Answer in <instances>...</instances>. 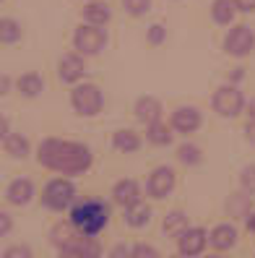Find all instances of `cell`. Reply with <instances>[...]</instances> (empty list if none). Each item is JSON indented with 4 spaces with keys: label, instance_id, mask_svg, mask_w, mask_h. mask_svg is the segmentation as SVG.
I'll use <instances>...</instances> for the list:
<instances>
[{
    "label": "cell",
    "instance_id": "1",
    "mask_svg": "<svg viewBox=\"0 0 255 258\" xmlns=\"http://www.w3.org/2000/svg\"><path fill=\"white\" fill-rule=\"evenodd\" d=\"M37 159H39V164L50 167V170H55V172L78 175V172H86L89 167H92V151H89L83 144L47 139L39 146Z\"/></svg>",
    "mask_w": 255,
    "mask_h": 258
},
{
    "label": "cell",
    "instance_id": "2",
    "mask_svg": "<svg viewBox=\"0 0 255 258\" xmlns=\"http://www.w3.org/2000/svg\"><path fill=\"white\" fill-rule=\"evenodd\" d=\"M110 222V206L102 201H83L73 209L70 224L86 237H94L99 230H104Z\"/></svg>",
    "mask_w": 255,
    "mask_h": 258
},
{
    "label": "cell",
    "instance_id": "3",
    "mask_svg": "<svg viewBox=\"0 0 255 258\" xmlns=\"http://www.w3.org/2000/svg\"><path fill=\"white\" fill-rule=\"evenodd\" d=\"M70 102L81 115H97L102 110V92L99 86L94 84H83V86H76L70 94Z\"/></svg>",
    "mask_w": 255,
    "mask_h": 258
},
{
    "label": "cell",
    "instance_id": "4",
    "mask_svg": "<svg viewBox=\"0 0 255 258\" xmlns=\"http://www.w3.org/2000/svg\"><path fill=\"white\" fill-rule=\"evenodd\" d=\"M73 42H76V50L83 52V55H97L104 42H107V34L102 32L99 26L89 24V26H78L76 29V37H73Z\"/></svg>",
    "mask_w": 255,
    "mask_h": 258
},
{
    "label": "cell",
    "instance_id": "5",
    "mask_svg": "<svg viewBox=\"0 0 255 258\" xmlns=\"http://www.w3.org/2000/svg\"><path fill=\"white\" fill-rule=\"evenodd\" d=\"M73 196H76V188H73L68 180H52V183L44 188L42 201H44V206H50L55 211H63L73 201Z\"/></svg>",
    "mask_w": 255,
    "mask_h": 258
},
{
    "label": "cell",
    "instance_id": "6",
    "mask_svg": "<svg viewBox=\"0 0 255 258\" xmlns=\"http://www.w3.org/2000/svg\"><path fill=\"white\" fill-rule=\"evenodd\" d=\"M252 47H255V34H252V29L245 26V24L234 26L232 32L227 34V39H224V50H227L229 55H234V57L247 55Z\"/></svg>",
    "mask_w": 255,
    "mask_h": 258
},
{
    "label": "cell",
    "instance_id": "7",
    "mask_svg": "<svg viewBox=\"0 0 255 258\" xmlns=\"http://www.w3.org/2000/svg\"><path fill=\"white\" fill-rule=\"evenodd\" d=\"M242 104H245V99H242V94H239V89H234V86H221L219 92L214 94V107H216V112L224 115V117L239 115Z\"/></svg>",
    "mask_w": 255,
    "mask_h": 258
},
{
    "label": "cell",
    "instance_id": "8",
    "mask_svg": "<svg viewBox=\"0 0 255 258\" xmlns=\"http://www.w3.org/2000/svg\"><path fill=\"white\" fill-rule=\"evenodd\" d=\"M172 188H175V172L169 167H156L151 180H148V193H151L154 199H164Z\"/></svg>",
    "mask_w": 255,
    "mask_h": 258
},
{
    "label": "cell",
    "instance_id": "9",
    "mask_svg": "<svg viewBox=\"0 0 255 258\" xmlns=\"http://www.w3.org/2000/svg\"><path fill=\"white\" fill-rule=\"evenodd\" d=\"M83 60L78 55H63L60 57V63H57V76H60V81H65V84H73V81H78L81 76H83Z\"/></svg>",
    "mask_w": 255,
    "mask_h": 258
},
{
    "label": "cell",
    "instance_id": "10",
    "mask_svg": "<svg viewBox=\"0 0 255 258\" xmlns=\"http://www.w3.org/2000/svg\"><path fill=\"white\" fill-rule=\"evenodd\" d=\"M206 232L198 230V227H193V230H185L183 235H180V253L183 255H198L206 245Z\"/></svg>",
    "mask_w": 255,
    "mask_h": 258
},
{
    "label": "cell",
    "instance_id": "11",
    "mask_svg": "<svg viewBox=\"0 0 255 258\" xmlns=\"http://www.w3.org/2000/svg\"><path fill=\"white\" fill-rule=\"evenodd\" d=\"M172 125L180 133H193L201 125V112L196 107H177L175 115H172Z\"/></svg>",
    "mask_w": 255,
    "mask_h": 258
},
{
    "label": "cell",
    "instance_id": "12",
    "mask_svg": "<svg viewBox=\"0 0 255 258\" xmlns=\"http://www.w3.org/2000/svg\"><path fill=\"white\" fill-rule=\"evenodd\" d=\"M112 196H115V201L120 206H125V209L141 204V193H138V183H136V180H120V183L115 185Z\"/></svg>",
    "mask_w": 255,
    "mask_h": 258
},
{
    "label": "cell",
    "instance_id": "13",
    "mask_svg": "<svg viewBox=\"0 0 255 258\" xmlns=\"http://www.w3.org/2000/svg\"><path fill=\"white\" fill-rule=\"evenodd\" d=\"M136 117L141 120V123H146V125L159 123V117H161V104H159L154 97H141V99L136 102Z\"/></svg>",
    "mask_w": 255,
    "mask_h": 258
},
{
    "label": "cell",
    "instance_id": "14",
    "mask_svg": "<svg viewBox=\"0 0 255 258\" xmlns=\"http://www.w3.org/2000/svg\"><path fill=\"white\" fill-rule=\"evenodd\" d=\"M32 196H34V185H32V180H26V177L13 180L11 188H8V201L16 204V206L29 204V201H32Z\"/></svg>",
    "mask_w": 255,
    "mask_h": 258
},
{
    "label": "cell",
    "instance_id": "15",
    "mask_svg": "<svg viewBox=\"0 0 255 258\" xmlns=\"http://www.w3.org/2000/svg\"><path fill=\"white\" fill-rule=\"evenodd\" d=\"M208 242L219 250H227L237 242V230L232 224H219V227H214V232L208 235Z\"/></svg>",
    "mask_w": 255,
    "mask_h": 258
},
{
    "label": "cell",
    "instance_id": "16",
    "mask_svg": "<svg viewBox=\"0 0 255 258\" xmlns=\"http://www.w3.org/2000/svg\"><path fill=\"white\" fill-rule=\"evenodd\" d=\"M83 19L89 24H94V26H102V24H107L112 19V11H110L107 3H92V6L83 8Z\"/></svg>",
    "mask_w": 255,
    "mask_h": 258
},
{
    "label": "cell",
    "instance_id": "17",
    "mask_svg": "<svg viewBox=\"0 0 255 258\" xmlns=\"http://www.w3.org/2000/svg\"><path fill=\"white\" fill-rule=\"evenodd\" d=\"M78 235H81V232H78L73 224H57L55 230H52V242H55V245H57L60 250H65V248H68L70 242L78 237Z\"/></svg>",
    "mask_w": 255,
    "mask_h": 258
},
{
    "label": "cell",
    "instance_id": "18",
    "mask_svg": "<svg viewBox=\"0 0 255 258\" xmlns=\"http://www.w3.org/2000/svg\"><path fill=\"white\" fill-rule=\"evenodd\" d=\"M42 89H44V81H42V76H37V73H26V76L19 79V92L24 97H37Z\"/></svg>",
    "mask_w": 255,
    "mask_h": 258
},
{
    "label": "cell",
    "instance_id": "19",
    "mask_svg": "<svg viewBox=\"0 0 255 258\" xmlns=\"http://www.w3.org/2000/svg\"><path fill=\"white\" fill-rule=\"evenodd\" d=\"M112 144H115L117 151H125V154H128V151H136V149L141 146V139H138L133 131H117L115 139H112Z\"/></svg>",
    "mask_w": 255,
    "mask_h": 258
},
{
    "label": "cell",
    "instance_id": "20",
    "mask_svg": "<svg viewBox=\"0 0 255 258\" xmlns=\"http://www.w3.org/2000/svg\"><path fill=\"white\" fill-rule=\"evenodd\" d=\"M234 0H214L211 13H214V21L216 24H229L234 19Z\"/></svg>",
    "mask_w": 255,
    "mask_h": 258
},
{
    "label": "cell",
    "instance_id": "21",
    "mask_svg": "<svg viewBox=\"0 0 255 258\" xmlns=\"http://www.w3.org/2000/svg\"><path fill=\"white\" fill-rule=\"evenodd\" d=\"M148 217H151V209H148L146 204H136V206L125 209V222L130 227H143L148 222Z\"/></svg>",
    "mask_w": 255,
    "mask_h": 258
},
{
    "label": "cell",
    "instance_id": "22",
    "mask_svg": "<svg viewBox=\"0 0 255 258\" xmlns=\"http://www.w3.org/2000/svg\"><path fill=\"white\" fill-rule=\"evenodd\" d=\"M185 227H188V217L183 211H172V214H167V219H164V232L167 235H183Z\"/></svg>",
    "mask_w": 255,
    "mask_h": 258
},
{
    "label": "cell",
    "instance_id": "23",
    "mask_svg": "<svg viewBox=\"0 0 255 258\" xmlns=\"http://www.w3.org/2000/svg\"><path fill=\"white\" fill-rule=\"evenodd\" d=\"M6 151L11 157H26L29 154V141L24 139V136H8L6 139Z\"/></svg>",
    "mask_w": 255,
    "mask_h": 258
},
{
    "label": "cell",
    "instance_id": "24",
    "mask_svg": "<svg viewBox=\"0 0 255 258\" xmlns=\"http://www.w3.org/2000/svg\"><path fill=\"white\" fill-rule=\"evenodd\" d=\"M148 141L156 144V146H167L172 141V133L167 125H161V123H154V125H148Z\"/></svg>",
    "mask_w": 255,
    "mask_h": 258
},
{
    "label": "cell",
    "instance_id": "25",
    "mask_svg": "<svg viewBox=\"0 0 255 258\" xmlns=\"http://www.w3.org/2000/svg\"><path fill=\"white\" fill-rule=\"evenodd\" d=\"M21 37V26L13 21V19H3V24H0V39H3L6 44L16 42Z\"/></svg>",
    "mask_w": 255,
    "mask_h": 258
},
{
    "label": "cell",
    "instance_id": "26",
    "mask_svg": "<svg viewBox=\"0 0 255 258\" xmlns=\"http://www.w3.org/2000/svg\"><path fill=\"white\" fill-rule=\"evenodd\" d=\"M177 159L183 164H198L201 162V149L193 146V144H183L177 149Z\"/></svg>",
    "mask_w": 255,
    "mask_h": 258
},
{
    "label": "cell",
    "instance_id": "27",
    "mask_svg": "<svg viewBox=\"0 0 255 258\" xmlns=\"http://www.w3.org/2000/svg\"><path fill=\"white\" fill-rule=\"evenodd\" d=\"M247 211H250L247 196H234V199L229 201V214H232V217H250Z\"/></svg>",
    "mask_w": 255,
    "mask_h": 258
},
{
    "label": "cell",
    "instance_id": "28",
    "mask_svg": "<svg viewBox=\"0 0 255 258\" xmlns=\"http://www.w3.org/2000/svg\"><path fill=\"white\" fill-rule=\"evenodd\" d=\"M123 6L130 16H143V13L151 8V0H123Z\"/></svg>",
    "mask_w": 255,
    "mask_h": 258
},
{
    "label": "cell",
    "instance_id": "29",
    "mask_svg": "<svg viewBox=\"0 0 255 258\" xmlns=\"http://www.w3.org/2000/svg\"><path fill=\"white\" fill-rule=\"evenodd\" d=\"M242 188L245 193H255V164L252 167H245V172H242Z\"/></svg>",
    "mask_w": 255,
    "mask_h": 258
},
{
    "label": "cell",
    "instance_id": "30",
    "mask_svg": "<svg viewBox=\"0 0 255 258\" xmlns=\"http://www.w3.org/2000/svg\"><path fill=\"white\" fill-rule=\"evenodd\" d=\"M130 258H159V253L151 245H136L130 253Z\"/></svg>",
    "mask_w": 255,
    "mask_h": 258
},
{
    "label": "cell",
    "instance_id": "31",
    "mask_svg": "<svg viewBox=\"0 0 255 258\" xmlns=\"http://www.w3.org/2000/svg\"><path fill=\"white\" fill-rule=\"evenodd\" d=\"M3 258H32V250H29L26 245H13V248L6 250Z\"/></svg>",
    "mask_w": 255,
    "mask_h": 258
},
{
    "label": "cell",
    "instance_id": "32",
    "mask_svg": "<svg viewBox=\"0 0 255 258\" xmlns=\"http://www.w3.org/2000/svg\"><path fill=\"white\" fill-rule=\"evenodd\" d=\"M164 37H167L164 26L154 24V26H151V32H148V42H151V44H161V42H164Z\"/></svg>",
    "mask_w": 255,
    "mask_h": 258
},
{
    "label": "cell",
    "instance_id": "33",
    "mask_svg": "<svg viewBox=\"0 0 255 258\" xmlns=\"http://www.w3.org/2000/svg\"><path fill=\"white\" fill-rule=\"evenodd\" d=\"M234 6L239 11H245V13H252L255 11V0H234Z\"/></svg>",
    "mask_w": 255,
    "mask_h": 258
},
{
    "label": "cell",
    "instance_id": "34",
    "mask_svg": "<svg viewBox=\"0 0 255 258\" xmlns=\"http://www.w3.org/2000/svg\"><path fill=\"white\" fill-rule=\"evenodd\" d=\"M130 253H128V248L125 245H117V248H112V253H110V258H128Z\"/></svg>",
    "mask_w": 255,
    "mask_h": 258
},
{
    "label": "cell",
    "instance_id": "35",
    "mask_svg": "<svg viewBox=\"0 0 255 258\" xmlns=\"http://www.w3.org/2000/svg\"><path fill=\"white\" fill-rule=\"evenodd\" d=\"M247 120H250V125H255V99L247 104Z\"/></svg>",
    "mask_w": 255,
    "mask_h": 258
},
{
    "label": "cell",
    "instance_id": "36",
    "mask_svg": "<svg viewBox=\"0 0 255 258\" xmlns=\"http://www.w3.org/2000/svg\"><path fill=\"white\" fill-rule=\"evenodd\" d=\"M0 222H3V227H0V230H3V235L11 230V217L8 214H0Z\"/></svg>",
    "mask_w": 255,
    "mask_h": 258
},
{
    "label": "cell",
    "instance_id": "37",
    "mask_svg": "<svg viewBox=\"0 0 255 258\" xmlns=\"http://www.w3.org/2000/svg\"><path fill=\"white\" fill-rule=\"evenodd\" d=\"M0 86H3V94L8 92V86H11V79H8V76H3V81H0Z\"/></svg>",
    "mask_w": 255,
    "mask_h": 258
},
{
    "label": "cell",
    "instance_id": "38",
    "mask_svg": "<svg viewBox=\"0 0 255 258\" xmlns=\"http://www.w3.org/2000/svg\"><path fill=\"white\" fill-rule=\"evenodd\" d=\"M247 230H252V232H255V214H250V217H247Z\"/></svg>",
    "mask_w": 255,
    "mask_h": 258
},
{
    "label": "cell",
    "instance_id": "39",
    "mask_svg": "<svg viewBox=\"0 0 255 258\" xmlns=\"http://www.w3.org/2000/svg\"><path fill=\"white\" fill-rule=\"evenodd\" d=\"M206 258H221V255H206Z\"/></svg>",
    "mask_w": 255,
    "mask_h": 258
},
{
    "label": "cell",
    "instance_id": "40",
    "mask_svg": "<svg viewBox=\"0 0 255 258\" xmlns=\"http://www.w3.org/2000/svg\"><path fill=\"white\" fill-rule=\"evenodd\" d=\"M172 258H180V255H172Z\"/></svg>",
    "mask_w": 255,
    "mask_h": 258
}]
</instances>
